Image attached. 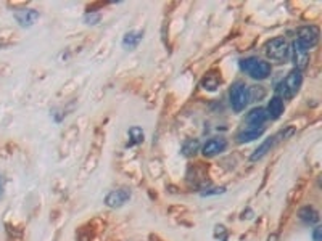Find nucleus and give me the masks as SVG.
I'll return each instance as SVG.
<instances>
[{
  "instance_id": "21",
  "label": "nucleus",
  "mask_w": 322,
  "mask_h": 241,
  "mask_svg": "<svg viewBox=\"0 0 322 241\" xmlns=\"http://www.w3.org/2000/svg\"><path fill=\"white\" fill-rule=\"evenodd\" d=\"M312 239H314V241H322V228L320 227H316L314 231H312Z\"/></svg>"
},
{
  "instance_id": "14",
  "label": "nucleus",
  "mask_w": 322,
  "mask_h": 241,
  "mask_svg": "<svg viewBox=\"0 0 322 241\" xmlns=\"http://www.w3.org/2000/svg\"><path fill=\"white\" fill-rule=\"evenodd\" d=\"M298 217L304 222V223H309V225H312V223H317L319 222V212L314 209L312 206H304L300 209L298 212Z\"/></svg>"
},
{
  "instance_id": "5",
  "label": "nucleus",
  "mask_w": 322,
  "mask_h": 241,
  "mask_svg": "<svg viewBox=\"0 0 322 241\" xmlns=\"http://www.w3.org/2000/svg\"><path fill=\"white\" fill-rule=\"evenodd\" d=\"M288 56L292 58L295 69L303 71L309 64V50L304 48L298 40H293L292 45H288Z\"/></svg>"
},
{
  "instance_id": "7",
  "label": "nucleus",
  "mask_w": 322,
  "mask_h": 241,
  "mask_svg": "<svg viewBox=\"0 0 322 241\" xmlns=\"http://www.w3.org/2000/svg\"><path fill=\"white\" fill-rule=\"evenodd\" d=\"M131 190L129 188H118V190H113L105 198V204L108 207H113V209H116V207L124 206L129 199H131Z\"/></svg>"
},
{
  "instance_id": "22",
  "label": "nucleus",
  "mask_w": 322,
  "mask_h": 241,
  "mask_svg": "<svg viewBox=\"0 0 322 241\" xmlns=\"http://www.w3.org/2000/svg\"><path fill=\"white\" fill-rule=\"evenodd\" d=\"M0 190H2V180H0Z\"/></svg>"
},
{
  "instance_id": "20",
  "label": "nucleus",
  "mask_w": 322,
  "mask_h": 241,
  "mask_svg": "<svg viewBox=\"0 0 322 241\" xmlns=\"http://www.w3.org/2000/svg\"><path fill=\"white\" fill-rule=\"evenodd\" d=\"M224 192H226V188H224V187H219V188H208V190H205V192H202V196L221 195V193H224Z\"/></svg>"
},
{
  "instance_id": "13",
  "label": "nucleus",
  "mask_w": 322,
  "mask_h": 241,
  "mask_svg": "<svg viewBox=\"0 0 322 241\" xmlns=\"http://www.w3.org/2000/svg\"><path fill=\"white\" fill-rule=\"evenodd\" d=\"M284 100L280 98V97H272L269 100V103H268V108H266V111H268V116L271 119H279L280 116H282L284 113Z\"/></svg>"
},
{
  "instance_id": "2",
  "label": "nucleus",
  "mask_w": 322,
  "mask_h": 241,
  "mask_svg": "<svg viewBox=\"0 0 322 241\" xmlns=\"http://www.w3.org/2000/svg\"><path fill=\"white\" fill-rule=\"evenodd\" d=\"M229 98H230V106L235 113H242L246 105L250 102V89L248 86L242 81H237L235 84L230 87L229 92Z\"/></svg>"
},
{
  "instance_id": "3",
  "label": "nucleus",
  "mask_w": 322,
  "mask_h": 241,
  "mask_svg": "<svg viewBox=\"0 0 322 241\" xmlns=\"http://www.w3.org/2000/svg\"><path fill=\"white\" fill-rule=\"evenodd\" d=\"M301 84H303L301 71L292 69L290 72H288V76L279 84V87H277V97H280L282 100L284 98H292L300 90Z\"/></svg>"
},
{
  "instance_id": "11",
  "label": "nucleus",
  "mask_w": 322,
  "mask_h": 241,
  "mask_svg": "<svg viewBox=\"0 0 322 241\" xmlns=\"http://www.w3.org/2000/svg\"><path fill=\"white\" fill-rule=\"evenodd\" d=\"M268 119H269V116H268L266 108H254V110H251L248 113V116H246V121H248L250 127H260Z\"/></svg>"
},
{
  "instance_id": "16",
  "label": "nucleus",
  "mask_w": 322,
  "mask_h": 241,
  "mask_svg": "<svg viewBox=\"0 0 322 241\" xmlns=\"http://www.w3.org/2000/svg\"><path fill=\"white\" fill-rule=\"evenodd\" d=\"M200 149V142H198L197 138H192V140H187V142L182 145V153L185 157H192L197 154V151Z\"/></svg>"
},
{
  "instance_id": "19",
  "label": "nucleus",
  "mask_w": 322,
  "mask_h": 241,
  "mask_svg": "<svg viewBox=\"0 0 322 241\" xmlns=\"http://www.w3.org/2000/svg\"><path fill=\"white\" fill-rule=\"evenodd\" d=\"M304 185H306V184H304V180H301L300 184L292 190L290 201H295V199H296V201H298V199L301 198V195H303V192H304V190H303V188H304Z\"/></svg>"
},
{
  "instance_id": "9",
  "label": "nucleus",
  "mask_w": 322,
  "mask_h": 241,
  "mask_svg": "<svg viewBox=\"0 0 322 241\" xmlns=\"http://www.w3.org/2000/svg\"><path fill=\"white\" fill-rule=\"evenodd\" d=\"M15 18L16 21L20 23V26L23 28H29L32 26L37 18H39V12L34 10V8H21V10H18L15 13Z\"/></svg>"
},
{
  "instance_id": "12",
  "label": "nucleus",
  "mask_w": 322,
  "mask_h": 241,
  "mask_svg": "<svg viewBox=\"0 0 322 241\" xmlns=\"http://www.w3.org/2000/svg\"><path fill=\"white\" fill-rule=\"evenodd\" d=\"M264 132H266V127L264 126H260V127H250L246 129L243 132H240V134L237 135V142L238 143H248V142H253V140L260 138Z\"/></svg>"
},
{
  "instance_id": "1",
  "label": "nucleus",
  "mask_w": 322,
  "mask_h": 241,
  "mask_svg": "<svg viewBox=\"0 0 322 241\" xmlns=\"http://www.w3.org/2000/svg\"><path fill=\"white\" fill-rule=\"evenodd\" d=\"M238 66H240V69L248 74V76L254 81H264L268 79L271 76L272 72V66L271 63L261 60V58H256V56H248V58H243V60H240V63H238Z\"/></svg>"
},
{
  "instance_id": "17",
  "label": "nucleus",
  "mask_w": 322,
  "mask_h": 241,
  "mask_svg": "<svg viewBox=\"0 0 322 241\" xmlns=\"http://www.w3.org/2000/svg\"><path fill=\"white\" fill-rule=\"evenodd\" d=\"M219 82H221V79L216 76V74H208V76L203 79L202 86L206 90H216L219 87Z\"/></svg>"
},
{
  "instance_id": "4",
  "label": "nucleus",
  "mask_w": 322,
  "mask_h": 241,
  "mask_svg": "<svg viewBox=\"0 0 322 241\" xmlns=\"http://www.w3.org/2000/svg\"><path fill=\"white\" fill-rule=\"evenodd\" d=\"M266 55L271 60L284 63L288 58V44L284 37H274L266 44Z\"/></svg>"
},
{
  "instance_id": "15",
  "label": "nucleus",
  "mask_w": 322,
  "mask_h": 241,
  "mask_svg": "<svg viewBox=\"0 0 322 241\" xmlns=\"http://www.w3.org/2000/svg\"><path fill=\"white\" fill-rule=\"evenodd\" d=\"M142 37H144L142 31H131V32H127V34L124 36V39H122V47L127 48V50L136 48L140 44Z\"/></svg>"
},
{
  "instance_id": "8",
  "label": "nucleus",
  "mask_w": 322,
  "mask_h": 241,
  "mask_svg": "<svg viewBox=\"0 0 322 241\" xmlns=\"http://www.w3.org/2000/svg\"><path fill=\"white\" fill-rule=\"evenodd\" d=\"M226 148H227L226 140L221 137H216V138H210L208 142L202 146V153L205 157H214V156L221 154L222 151H226Z\"/></svg>"
},
{
  "instance_id": "18",
  "label": "nucleus",
  "mask_w": 322,
  "mask_h": 241,
  "mask_svg": "<svg viewBox=\"0 0 322 241\" xmlns=\"http://www.w3.org/2000/svg\"><path fill=\"white\" fill-rule=\"evenodd\" d=\"M129 135L132 138V143H140V142H144V130L134 126V127H131L129 129Z\"/></svg>"
},
{
  "instance_id": "6",
  "label": "nucleus",
  "mask_w": 322,
  "mask_h": 241,
  "mask_svg": "<svg viewBox=\"0 0 322 241\" xmlns=\"http://www.w3.org/2000/svg\"><path fill=\"white\" fill-rule=\"evenodd\" d=\"M296 40L306 48H312L316 47L317 42H319V36H320V31L317 26H312V24H308V26H301L298 28V31H296Z\"/></svg>"
},
{
  "instance_id": "10",
  "label": "nucleus",
  "mask_w": 322,
  "mask_h": 241,
  "mask_svg": "<svg viewBox=\"0 0 322 241\" xmlns=\"http://www.w3.org/2000/svg\"><path fill=\"white\" fill-rule=\"evenodd\" d=\"M276 145H277V142H276V137H274V135L269 137V138H266V140H264V142L253 151V154L250 156V161H251V163H256V161H260V159H263V157L266 156Z\"/></svg>"
}]
</instances>
